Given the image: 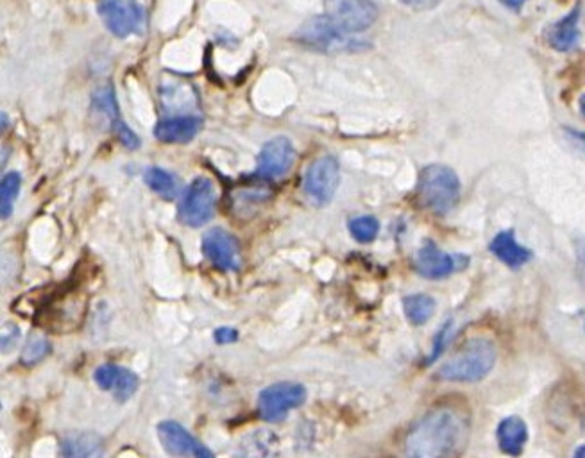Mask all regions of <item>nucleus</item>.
Wrapping results in <instances>:
<instances>
[{"instance_id": "nucleus-1", "label": "nucleus", "mask_w": 585, "mask_h": 458, "mask_svg": "<svg viewBox=\"0 0 585 458\" xmlns=\"http://www.w3.org/2000/svg\"><path fill=\"white\" fill-rule=\"evenodd\" d=\"M469 421L455 407H437L417 423L405 439L408 457L444 458L460 453L467 441Z\"/></svg>"}, {"instance_id": "nucleus-2", "label": "nucleus", "mask_w": 585, "mask_h": 458, "mask_svg": "<svg viewBox=\"0 0 585 458\" xmlns=\"http://www.w3.org/2000/svg\"><path fill=\"white\" fill-rule=\"evenodd\" d=\"M496 346L489 339L466 342L457 353L439 367L435 380L450 383L482 382L496 365Z\"/></svg>"}, {"instance_id": "nucleus-3", "label": "nucleus", "mask_w": 585, "mask_h": 458, "mask_svg": "<svg viewBox=\"0 0 585 458\" xmlns=\"http://www.w3.org/2000/svg\"><path fill=\"white\" fill-rule=\"evenodd\" d=\"M460 179L446 165H428L417 181V201L435 215L450 213L460 199Z\"/></svg>"}, {"instance_id": "nucleus-4", "label": "nucleus", "mask_w": 585, "mask_h": 458, "mask_svg": "<svg viewBox=\"0 0 585 458\" xmlns=\"http://www.w3.org/2000/svg\"><path fill=\"white\" fill-rule=\"evenodd\" d=\"M296 40L310 49L321 52H348L364 49V42L355 40L353 36H349V33H344L326 15L310 18L299 27Z\"/></svg>"}, {"instance_id": "nucleus-5", "label": "nucleus", "mask_w": 585, "mask_h": 458, "mask_svg": "<svg viewBox=\"0 0 585 458\" xmlns=\"http://www.w3.org/2000/svg\"><path fill=\"white\" fill-rule=\"evenodd\" d=\"M217 204V190L212 179L195 178L179 201L178 217L188 228H203L212 221Z\"/></svg>"}, {"instance_id": "nucleus-6", "label": "nucleus", "mask_w": 585, "mask_h": 458, "mask_svg": "<svg viewBox=\"0 0 585 458\" xmlns=\"http://www.w3.org/2000/svg\"><path fill=\"white\" fill-rule=\"evenodd\" d=\"M340 183V165L335 156H321L305 172V194L315 206H326L337 194Z\"/></svg>"}, {"instance_id": "nucleus-7", "label": "nucleus", "mask_w": 585, "mask_h": 458, "mask_svg": "<svg viewBox=\"0 0 585 458\" xmlns=\"http://www.w3.org/2000/svg\"><path fill=\"white\" fill-rule=\"evenodd\" d=\"M306 401V389L301 383L280 382L267 387L258 396L260 416L269 423H280L290 410L299 408Z\"/></svg>"}, {"instance_id": "nucleus-8", "label": "nucleus", "mask_w": 585, "mask_h": 458, "mask_svg": "<svg viewBox=\"0 0 585 458\" xmlns=\"http://www.w3.org/2000/svg\"><path fill=\"white\" fill-rule=\"evenodd\" d=\"M326 17L344 33H362L373 26L378 9L371 0H324Z\"/></svg>"}, {"instance_id": "nucleus-9", "label": "nucleus", "mask_w": 585, "mask_h": 458, "mask_svg": "<svg viewBox=\"0 0 585 458\" xmlns=\"http://www.w3.org/2000/svg\"><path fill=\"white\" fill-rule=\"evenodd\" d=\"M99 15L104 26L117 38L138 33L144 24V8L138 0H101Z\"/></svg>"}, {"instance_id": "nucleus-10", "label": "nucleus", "mask_w": 585, "mask_h": 458, "mask_svg": "<svg viewBox=\"0 0 585 458\" xmlns=\"http://www.w3.org/2000/svg\"><path fill=\"white\" fill-rule=\"evenodd\" d=\"M469 256L450 255L433 244L432 240L424 242L414 258V269L419 276L426 280H442L448 278L453 272H460L469 265Z\"/></svg>"}, {"instance_id": "nucleus-11", "label": "nucleus", "mask_w": 585, "mask_h": 458, "mask_svg": "<svg viewBox=\"0 0 585 458\" xmlns=\"http://www.w3.org/2000/svg\"><path fill=\"white\" fill-rule=\"evenodd\" d=\"M296 149L287 136H276L263 145L256 163V178L265 181L280 179L294 167Z\"/></svg>"}, {"instance_id": "nucleus-12", "label": "nucleus", "mask_w": 585, "mask_h": 458, "mask_svg": "<svg viewBox=\"0 0 585 458\" xmlns=\"http://www.w3.org/2000/svg\"><path fill=\"white\" fill-rule=\"evenodd\" d=\"M203 255L208 258V262L213 263V267L221 271H238L242 263L237 238L222 228H213L204 233Z\"/></svg>"}, {"instance_id": "nucleus-13", "label": "nucleus", "mask_w": 585, "mask_h": 458, "mask_svg": "<svg viewBox=\"0 0 585 458\" xmlns=\"http://www.w3.org/2000/svg\"><path fill=\"white\" fill-rule=\"evenodd\" d=\"M158 439L170 455L176 457L212 458V451L203 442L195 439L185 426L174 421H163L158 425Z\"/></svg>"}, {"instance_id": "nucleus-14", "label": "nucleus", "mask_w": 585, "mask_h": 458, "mask_svg": "<svg viewBox=\"0 0 585 458\" xmlns=\"http://www.w3.org/2000/svg\"><path fill=\"white\" fill-rule=\"evenodd\" d=\"M94 108L110 122L111 129H113L115 136L119 138L120 144L124 145L129 151H136L140 147V138L136 136V133H133V129H129L128 124L120 117L115 90L111 86H102L95 92Z\"/></svg>"}, {"instance_id": "nucleus-15", "label": "nucleus", "mask_w": 585, "mask_h": 458, "mask_svg": "<svg viewBox=\"0 0 585 458\" xmlns=\"http://www.w3.org/2000/svg\"><path fill=\"white\" fill-rule=\"evenodd\" d=\"M95 383L102 391H110L117 401L126 403L135 396L140 380L133 371L115 364H104L95 371Z\"/></svg>"}, {"instance_id": "nucleus-16", "label": "nucleus", "mask_w": 585, "mask_h": 458, "mask_svg": "<svg viewBox=\"0 0 585 458\" xmlns=\"http://www.w3.org/2000/svg\"><path fill=\"white\" fill-rule=\"evenodd\" d=\"M204 120L197 115H179L169 117L156 124L154 136L163 144H187L201 133Z\"/></svg>"}, {"instance_id": "nucleus-17", "label": "nucleus", "mask_w": 585, "mask_h": 458, "mask_svg": "<svg viewBox=\"0 0 585 458\" xmlns=\"http://www.w3.org/2000/svg\"><path fill=\"white\" fill-rule=\"evenodd\" d=\"M489 249H491L492 255L510 269H519L532 258V253L519 244L516 233L512 229H505L492 238Z\"/></svg>"}, {"instance_id": "nucleus-18", "label": "nucleus", "mask_w": 585, "mask_h": 458, "mask_svg": "<svg viewBox=\"0 0 585 458\" xmlns=\"http://www.w3.org/2000/svg\"><path fill=\"white\" fill-rule=\"evenodd\" d=\"M496 437H498V444H500L503 453L518 457L523 453V448L528 441V426L521 417H505L498 425Z\"/></svg>"}, {"instance_id": "nucleus-19", "label": "nucleus", "mask_w": 585, "mask_h": 458, "mask_svg": "<svg viewBox=\"0 0 585 458\" xmlns=\"http://www.w3.org/2000/svg\"><path fill=\"white\" fill-rule=\"evenodd\" d=\"M104 453V441L90 432L68 433L61 439V455L67 458H95Z\"/></svg>"}, {"instance_id": "nucleus-20", "label": "nucleus", "mask_w": 585, "mask_h": 458, "mask_svg": "<svg viewBox=\"0 0 585 458\" xmlns=\"http://www.w3.org/2000/svg\"><path fill=\"white\" fill-rule=\"evenodd\" d=\"M578 20H580V6L573 9L569 15L560 18L559 22H555L548 33H546V40L552 45L555 51L568 52L577 45L578 36Z\"/></svg>"}, {"instance_id": "nucleus-21", "label": "nucleus", "mask_w": 585, "mask_h": 458, "mask_svg": "<svg viewBox=\"0 0 585 458\" xmlns=\"http://www.w3.org/2000/svg\"><path fill=\"white\" fill-rule=\"evenodd\" d=\"M144 181L154 194L163 197L165 201H174L181 192L179 179L169 170L160 169V167L145 170Z\"/></svg>"}, {"instance_id": "nucleus-22", "label": "nucleus", "mask_w": 585, "mask_h": 458, "mask_svg": "<svg viewBox=\"0 0 585 458\" xmlns=\"http://www.w3.org/2000/svg\"><path fill=\"white\" fill-rule=\"evenodd\" d=\"M403 310L414 326H423L435 314V299L426 294H414L403 299Z\"/></svg>"}, {"instance_id": "nucleus-23", "label": "nucleus", "mask_w": 585, "mask_h": 458, "mask_svg": "<svg viewBox=\"0 0 585 458\" xmlns=\"http://www.w3.org/2000/svg\"><path fill=\"white\" fill-rule=\"evenodd\" d=\"M20 185H22V176L18 172H8L2 178V185H0V215H2V219L11 217L13 204L20 194Z\"/></svg>"}, {"instance_id": "nucleus-24", "label": "nucleus", "mask_w": 585, "mask_h": 458, "mask_svg": "<svg viewBox=\"0 0 585 458\" xmlns=\"http://www.w3.org/2000/svg\"><path fill=\"white\" fill-rule=\"evenodd\" d=\"M349 233L360 244H371L380 233V222L373 215L357 217L349 222Z\"/></svg>"}, {"instance_id": "nucleus-25", "label": "nucleus", "mask_w": 585, "mask_h": 458, "mask_svg": "<svg viewBox=\"0 0 585 458\" xmlns=\"http://www.w3.org/2000/svg\"><path fill=\"white\" fill-rule=\"evenodd\" d=\"M51 353V344L45 339H33L22 353V362L27 365L38 364Z\"/></svg>"}, {"instance_id": "nucleus-26", "label": "nucleus", "mask_w": 585, "mask_h": 458, "mask_svg": "<svg viewBox=\"0 0 585 458\" xmlns=\"http://www.w3.org/2000/svg\"><path fill=\"white\" fill-rule=\"evenodd\" d=\"M451 326H453V323L448 321V323L442 326L441 331L437 333V337H435V344H433L432 355L428 357L426 364H433L437 358L441 357L442 351H444V348H446V340H448V337H450Z\"/></svg>"}, {"instance_id": "nucleus-27", "label": "nucleus", "mask_w": 585, "mask_h": 458, "mask_svg": "<svg viewBox=\"0 0 585 458\" xmlns=\"http://www.w3.org/2000/svg\"><path fill=\"white\" fill-rule=\"evenodd\" d=\"M213 339H215L217 344H222V346L233 344V342H237L238 340V331L235 328H229V326H222V328L215 330Z\"/></svg>"}, {"instance_id": "nucleus-28", "label": "nucleus", "mask_w": 585, "mask_h": 458, "mask_svg": "<svg viewBox=\"0 0 585 458\" xmlns=\"http://www.w3.org/2000/svg\"><path fill=\"white\" fill-rule=\"evenodd\" d=\"M20 337V331L17 330V326L11 324V330H4L2 333V351H8Z\"/></svg>"}, {"instance_id": "nucleus-29", "label": "nucleus", "mask_w": 585, "mask_h": 458, "mask_svg": "<svg viewBox=\"0 0 585 458\" xmlns=\"http://www.w3.org/2000/svg\"><path fill=\"white\" fill-rule=\"evenodd\" d=\"M401 2L417 9H432L439 4V0H401Z\"/></svg>"}, {"instance_id": "nucleus-30", "label": "nucleus", "mask_w": 585, "mask_h": 458, "mask_svg": "<svg viewBox=\"0 0 585 458\" xmlns=\"http://www.w3.org/2000/svg\"><path fill=\"white\" fill-rule=\"evenodd\" d=\"M568 135L569 138H571V142L577 144L585 153V133H580V131H575V129L569 128Z\"/></svg>"}, {"instance_id": "nucleus-31", "label": "nucleus", "mask_w": 585, "mask_h": 458, "mask_svg": "<svg viewBox=\"0 0 585 458\" xmlns=\"http://www.w3.org/2000/svg\"><path fill=\"white\" fill-rule=\"evenodd\" d=\"M507 8L510 9H519L523 4H525L526 0H501Z\"/></svg>"}, {"instance_id": "nucleus-32", "label": "nucleus", "mask_w": 585, "mask_h": 458, "mask_svg": "<svg viewBox=\"0 0 585 458\" xmlns=\"http://www.w3.org/2000/svg\"><path fill=\"white\" fill-rule=\"evenodd\" d=\"M575 457L577 458H585V444L584 446H580L577 451H575Z\"/></svg>"}, {"instance_id": "nucleus-33", "label": "nucleus", "mask_w": 585, "mask_h": 458, "mask_svg": "<svg viewBox=\"0 0 585 458\" xmlns=\"http://www.w3.org/2000/svg\"><path fill=\"white\" fill-rule=\"evenodd\" d=\"M580 111H582V115L585 117V94L580 97Z\"/></svg>"}]
</instances>
